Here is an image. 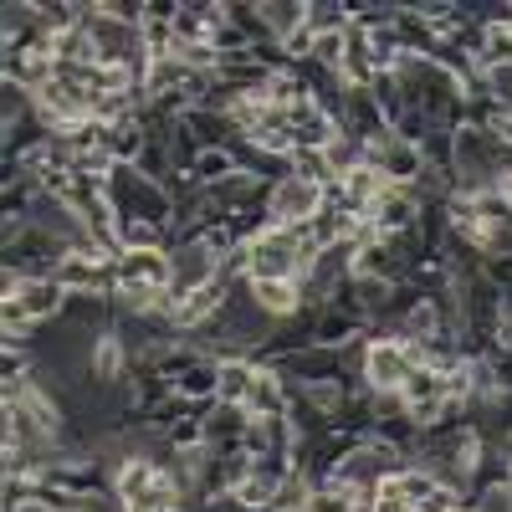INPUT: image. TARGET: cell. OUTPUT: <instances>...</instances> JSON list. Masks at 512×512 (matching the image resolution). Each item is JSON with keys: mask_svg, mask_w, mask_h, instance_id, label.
<instances>
[{"mask_svg": "<svg viewBox=\"0 0 512 512\" xmlns=\"http://www.w3.org/2000/svg\"><path fill=\"white\" fill-rule=\"evenodd\" d=\"M292 175H297V180H308V185H318V190L338 185V180H333V169H328V159H323V149H297V154H292Z\"/></svg>", "mask_w": 512, "mask_h": 512, "instance_id": "obj_13", "label": "cell"}, {"mask_svg": "<svg viewBox=\"0 0 512 512\" xmlns=\"http://www.w3.org/2000/svg\"><path fill=\"white\" fill-rule=\"evenodd\" d=\"M482 77H487V98L512 113V67H487Z\"/></svg>", "mask_w": 512, "mask_h": 512, "instance_id": "obj_14", "label": "cell"}, {"mask_svg": "<svg viewBox=\"0 0 512 512\" xmlns=\"http://www.w3.org/2000/svg\"><path fill=\"white\" fill-rule=\"evenodd\" d=\"M487 374H492L497 390H512V349H507V344H492V354H487Z\"/></svg>", "mask_w": 512, "mask_h": 512, "instance_id": "obj_15", "label": "cell"}, {"mask_svg": "<svg viewBox=\"0 0 512 512\" xmlns=\"http://www.w3.org/2000/svg\"><path fill=\"white\" fill-rule=\"evenodd\" d=\"M123 354H128V349L118 344V333H98V338H93V374H98L103 384L118 379V374H123Z\"/></svg>", "mask_w": 512, "mask_h": 512, "instance_id": "obj_12", "label": "cell"}, {"mask_svg": "<svg viewBox=\"0 0 512 512\" xmlns=\"http://www.w3.org/2000/svg\"><path fill=\"white\" fill-rule=\"evenodd\" d=\"M52 277H57L67 292H93V297L108 292V287H118V267L103 262V251H67Z\"/></svg>", "mask_w": 512, "mask_h": 512, "instance_id": "obj_3", "label": "cell"}, {"mask_svg": "<svg viewBox=\"0 0 512 512\" xmlns=\"http://www.w3.org/2000/svg\"><path fill=\"white\" fill-rule=\"evenodd\" d=\"M251 384H256V364L251 359H226L221 364V384H216V400L221 405H246Z\"/></svg>", "mask_w": 512, "mask_h": 512, "instance_id": "obj_9", "label": "cell"}, {"mask_svg": "<svg viewBox=\"0 0 512 512\" xmlns=\"http://www.w3.org/2000/svg\"><path fill=\"white\" fill-rule=\"evenodd\" d=\"M410 374H415V359L405 354L400 338H374V344H364V379H369V390H405Z\"/></svg>", "mask_w": 512, "mask_h": 512, "instance_id": "obj_2", "label": "cell"}, {"mask_svg": "<svg viewBox=\"0 0 512 512\" xmlns=\"http://www.w3.org/2000/svg\"><path fill=\"white\" fill-rule=\"evenodd\" d=\"M251 297L272 318H292L297 308H303V287H297V282H251Z\"/></svg>", "mask_w": 512, "mask_h": 512, "instance_id": "obj_7", "label": "cell"}, {"mask_svg": "<svg viewBox=\"0 0 512 512\" xmlns=\"http://www.w3.org/2000/svg\"><path fill=\"white\" fill-rule=\"evenodd\" d=\"M497 195H502V200H507V210H512V169H507V175L497 180Z\"/></svg>", "mask_w": 512, "mask_h": 512, "instance_id": "obj_17", "label": "cell"}, {"mask_svg": "<svg viewBox=\"0 0 512 512\" xmlns=\"http://www.w3.org/2000/svg\"><path fill=\"white\" fill-rule=\"evenodd\" d=\"M175 502H180V482L159 466V477H154L139 497H128V502H123V512H175Z\"/></svg>", "mask_w": 512, "mask_h": 512, "instance_id": "obj_8", "label": "cell"}, {"mask_svg": "<svg viewBox=\"0 0 512 512\" xmlns=\"http://www.w3.org/2000/svg\"><path fill=\"white\" fill-rule=\"evenodd\" d=\"M113 267H118V287H154V292H169V282H175V256H169L164 246L123 251Z\"/></svg>", "mask_w": 512, "mask_h": 512, "instance_id": "obj_4", "label": "cell"}, {"mask_svg": "<svg viewBox=\"0 0 512 512\" xmlns=\"http://www.w3.org/2000/svg\"><path fill=\"white\" fill-rule=\"evenodd\" d=\"M344 57H349V31H318L313 36V57L308 62H318L323 72L344 77Z\"/></svg>", "mask_w": 512, "mask_h": 512, "instance_id": "obj_11", "label": "cell"}, {"mask_svg": "<svg viewBox=\"0 0 512 512\" xmlns=\"http://www.w3.org/2000/svg\"><path fill=\"white\" fill-rule=\"evenodd\" d=\"M482 512H512V487H507V482L487 487V492H482Z\"/></svg>", "mask_w": 512, "mask_h": 512, "instance_id": "obj_16", "label": "cell"}, {"mask_svg": "<svg viewBox=\"0 0 512 512\" xmlns=\"http://www.w3.org/2000/svg\"><path fill=\"white\" fill-rule=\"evenodd\" d=\"M216 277H221V256L210 251L205 236H190V241L175 251V282H169V292H175V297H190L195 287L216 282Z\"/></svg>", "mask_w": 512, "mask_h": 512, "instance_id": "obj_5", "label": "cell"}, {"mask_svg": "<svg viewBox=\"0 0 512 512\" xmlns=\"http://www.w3.org/2000/svg\"><path fill=\"white\" fill-rule=\"evenodd\" d=\"M318 210H323V190L308 185V180H297V175L277 180L272 195H267V216H272V226H308Z\"/></svg>", "mask_w": 512, "mask_h": 512, "instance_id": "obj_1", "label": "cell"}, {"mask_svg": "<svg viewBox=\"0 0 512 512\" xmlns=\"http://www.w3.org/2000/svg\"><path fill=\"white\" fill-rule=\"evenodd\" d=\"M262 16H267V36H277V47H282L292 31L308 26V6H303V0H287V6H277V0H272V6H262Z\"/></svg>", "mask_w": 512, "mask_h": 512, "instance_id": "obj_10", "label": "cell"}, {"mask_svg": "<svg viewBox=\"0 0 512 512\" xmlns=\"http://www.w3.org/2000/svg\"><path fill=\"white\" fill-rule=\"evenodd\" d=\"M246 415H292V384H282V374H272V369H256Z\"/></svg>", "mask_w": 512, "mask_h": 512, "instance_id": "obj_6", "label": "cell"}]
</instances>
